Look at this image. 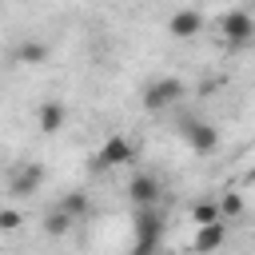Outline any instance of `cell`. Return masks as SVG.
Listing matches in <instances>:
<instances>
[{
  "label": "cell",
  "instance_id": "obj_12",
  "mask_svg": "<svg viewBox=\"0 0 255 255\" xmlns=\"http://www.w3.org/2000/svg\"><path fill=\"white\" fill-rule=\"evenodd\" d=\"M211 219H223L219 199H195V203H191V223L199 227V223H211Z\"/></svg>",
  "mask_w": 255,
  "mask_h": 255
},
{
  "label": "cell",
  "instance_id": "obj_15",
  "mask_svg": "<svg viewBox=\"0 0 255 255\" xmlns=\"http://www.w3.org/2000/svg\"><path fill=\"white\" fill-rule=\"evenodd\" d=\"M219 211H223V219H239V215H243V195H239V191H223Z\"/></svg>",
  "mask_w": 255,
  "mask_h": 255
},
{
  "label": "cell",
  "instance_id": "obj_10",
  "mask_svg": "<svg viewBox=\"0 0 255 255\" xmlns=\"http://www.w3.org/2000/svg\"><path fill=\"white\" fill-rule=\"evenodd\" d=\"M64 124H68V108H64V100H48V104H40V112H36V128H40L44 135H56Z\"/></svg>",
  "mask_w": 255,
  "mask_h": 255
},
{
  "label": "cell",
  "instance_id": "obj_3",
  "mask_svg": "<svg viewBox=\"0 0 255 255\" xmlns=\"http://www.w3.org/2000/svg\"><path fill=\"white\" fill-rule=\"evenodd\" d=\"M219 36L231 44V48H247L255 44V16L247 8H227L219 16Z\"/></svg>",
  "mask_w": 255,
  "mask_h": 255
},
{
  "label": "cell",
  "instance_id": "obj_7",
  "mask_svg": "<svg viewBox=\"0 0 255 255\" xmlns=\"http://www.w3.org/2000/svg\"><path fill=\"white\" fill-rule=\"evenodd\" d=\"M199 32H203V16H199L195 8L171 12V20H167V36H171V40H195Z\"/></svg>",
  "mask_w": 255,
  "mask_h": 255
},
{
  "label": "cell",
  "instance_id": "obj_14",
  "mask_svg": "<svg viewBox=\"0 0 255 255\" xmlns=\"http://www.w3.org/2000/svg\"><path fill=\"white\" fill-rule=\"evenodd\" d=\"M60 207H64L72 219H80V215H88V195H84V191H68V195L60 199Z\"/></svg>",
  "mask_w": 255,
  "mask_h": 255
},
{
  "label": "cell",
  "instance_id": "obj_1",
  "mask_svg": "<svg viewBox=\"0 0 255 255\" xmlns=\"http://www.w3.org/2000/svg\"><path fill=\"white\" fill-rule=\"evenodd\" d=\"M183 96H187V84H183L179 76H155V80L143 84L139 104H143L147 112H167V108H175Z\"/></svg>",
  "mask_w": 255,
  "mask_h": 255
},
{
  "label": "cell",
  "instance_id": "obj_16",
  "mask_svg": "<svg viewBox=\"0 0 255 255\" xmlns=\"http://www.w3.org/2000/svg\"><path fill=\"white\" fill-rule=\"evenodd\" d=\"M20 223H24V215L16 207H0V231H20Z\"/></svg>",
  "mask_w": 255,
  "mask_h": 255
},
{
  "label": "cell",
  "instance_id": "obj_4",
  "mask_svg": "<svg viewBox=\"0 0 255 255\" xmlns=\"http://www.w3.org/2000/svg\"><path fill=\"white\" fill-rule=\"evenodd\" d=\"M135 251H151L163 235V207L159 203H143L135 207Z\"/></svg>",
  "mask_w": 255,
  "mask_h": 255
},
{
  "label": "cell",
  "instance_id": "obj_9",
  "mask_svg": "<svg viewBox=\"0 0 255 255\" xmlns=\"http://www.w3.org/2000/svg\"><path fill=\"white\" fill-rule=\"evenodd\" d=\"M223 243H227V219H211V223H199L195 227V239H191L195 251H215Z\"/></svg>",
  "mask_w": 255,
  "mask_h": 255
},
{
  "label": "cell",
  "instance_id": "obj_11",
  "mask_svg": "<svg viewBox=\"0 0 255 255\" xmlns=\"http://www.w3.org/2000/svg\"><path fill=\"white\" fill-rule=\"evenodd\" d=\"M16 64H48V44H40V40H24L20 48H16Z\"/></svg>",
  "mask_w": 255,
  "mask_h": 255
},
{
  "label": "cell",
  "instance_id": "obj_8",
  "mask_svg": "<svg viewBox=\"0 0 255 255\" xmlns=\"http://www.w3.org/2000/svg\"><path fill=\"white\" fill-rule=\"evenodd\" d=\"M159 195H163V187H159V179H155V175L139 171V175H131V179H128V199H131L135 207H143V203H159Z\"/></svg>",
  "mask_w": 255,
  "mask_h": 255
},
{
  "label": "cell",
  "instance_id": "obj_13",
  "mask_svg": "<svg viewBox=\"0 0 255 255\" xmlns=\"http://www.w3.org/2000/svg\"><path fill=\"white\" fill-rule=\"evenodd\" d=\"M68 227H72V215H68V211L56 203V207L48 211V219H44V231H48V235H64Z\"/></svg>",
  "mask_w": 255,
  "mask_h": 255
},
{
  "label": "cell",
  "instance_id": "obj_5",
  "mask_svg": "<svg viewBox=\"0 0 255 255\" xmlns=\"http://www.w3.org/2000/svg\"><path fill=\"white\" fill-rule=\"evenodd\" d=\"M179 139H183L195 155H207V151L219 147V131H215L207 120H199V116H187V120L179 124Z\"/></svg>",
  "mask_w": 255,
  "mask_h": 255
},
{
  "label": "cell",
  "instance_id": "obj_6",
  "mask_svg": "<svg viewBox=\"0 0 255 255\" xmlns=\"http://www.w3.org/2000/svg\"><path fill=\"white\" fill-rule=\"evenodd\" d=\"M44 179H48V171H44V163H36V159H28V163H20V167H12V175H8V191H12L16 199H24V195H32V191H40V187H44Z\"/></svg>",
  "mask_w": 255,
  "mask_h": 255
},
{
  "label": "cell",
  "instance_id": "obj_2",
  "mask_svg": "<svg viewBox=\"0 0 255 255\" xmlns=\"http://www.w3.org/2000/svg\"><path fill=\"white\" fill-rule=\"evenodd\" d=\"M135 159V143L128 135H108L96 151H92V171H116V167H128Z\"/></svg>",
  "mask_w": 255,
  "mask_h": 255
}]
</instances>
